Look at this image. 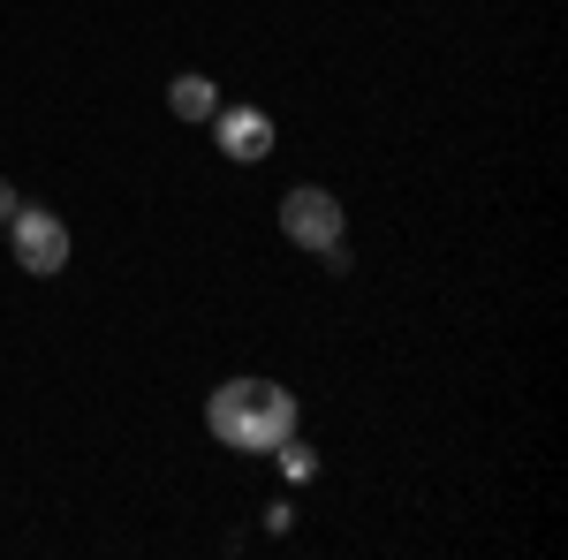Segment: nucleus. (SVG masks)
Masks as SVG:
<instances>
[{"instance_id": "0eeeda50", "label": "nucleus", "mask_w": 568, "mask_h": 560, "mask_svg": "<svg viewBox=\"0 0 568 560\" xmlns=\"http://www.w3.org/2000/svg\"><path fill=\"white\" fill-rule=\"evenodd\" d=\"M16 205H23V197H16V182H8V174H0V227H8V220H16Z\"/></svg>"}, {"instance_id": "20e7f679", "label": "nucleus", "mask_w": 568, "mask_h": 560, "mask_svg": "<svg viewBox=\"0 0 568 560\" xmlns=\"http://www.w3.org/2000/svg\"><path fill=\"white\" fill-rule=\"evenodd\" d=\"M213 136H220V152H227L235 167H258L265 152H273V114H265V106H220Z\"/></svg>"}, {"instance_id": "39448f33", "label": "nucleus", "mask_w": 568, "mask_h": 560, "mask_svg": "<svg viewBox=\"0 0 568 560\" xmlns=\"http://www.w3.org/2000/svg\"><path fill=\"white\" fill-rule=\"evenodd\" d=\"M168 106H175V122H213L220 114V84L197 77V69H182L175 84H168Z\"/></svg>"}, {"instance_id": "7ed1b4c3", "label": "nucleus", "mask_w": 568, "mask_h": 560, "mask_svg": "<svg viewBox=\"0 0 568 560\" xmlns=\"http://www.w3.org/2000/svg\"><path fill=\"white\" fill-rule=\"evenodd\" d=\"M8 251H16L23 273L53 281V273L69 265V220L45 213V205H16V220H8Z\"/></svg>"}, {"instance_id": "f257e3e1", "label": "nucleus", "mask_w": 568, "mask_h": 560, "mask_svg": "<svg viewBox=\"0 0 568 560\" xmlns=\"http://www.w3.org/2000/svg\"><path fill=\"white\" fill-rule=\"evenodd\" d=\"M205 431L235 455H273L288 431H296V394L273 387V379H227L205 401Z\"/></svg>"}, {"instance_id": "423d86ee", "label": "nucleus", "mask_w": 568, "mask_h": 560, "mask_svg": "<svg viewBox=\"0 0 568 560\" xmlns=\"http://www.w3.org/2000/svg\"><path fill=\"white\" fill-rule=\"evenodd\" d=\"M273 455H281V470L296 477V485H304V477H318V455H311V447H296V431H288V439H281Z\"/></svg>"}, {"instance_id": "f03ea898", "label": "nucleus", "mask_w": 568, "mask_h": 560, "mask_svg": "<svg viewBox=\"0 0 568 560\" xmlns=\"http://www.w3.org/2000/svg\"><path fill=\"white\" fill-rule=\"evenodd\" d=\"M281 235L296 243V251H334L342 235H349V220H342V197L334 190H318V182H296L288 197H281Z\"/></svg>"}]
</instances>
